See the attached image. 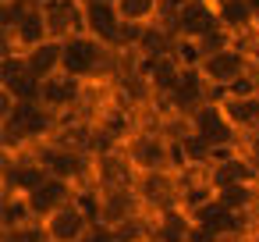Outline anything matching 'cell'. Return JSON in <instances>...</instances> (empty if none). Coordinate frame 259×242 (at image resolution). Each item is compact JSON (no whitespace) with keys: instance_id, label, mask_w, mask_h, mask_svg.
Masks as SVG:
<instances>
[{"instance_id":"obj_1","label":"cell","mask_w":259,"mask_h":242,"mask_svg":"<svg viewBox=\"0 0 259 242\" xmlns=\"http://www.w3.org/2000/svg\"><path fill=\"white\" fill-rule=\"evenodd\" d=\"M199 75L206 79L213 100H224V93H227L238 79L252 75V54H248L245 47H238V43H227V47H220V50L202 54Z\"/></svg>"},{"instance_id":"obj_2","label":"cell","mask_w":259,"mask_h":242,"mask_svg":"<svg viewBox=\"0 0 259 242\" xmlns=\"http://www.w3.org/2000/svg\"><path fill=\"white\" fill-rule=\"evenodd\" d=\"M121 153L132 164L135 178L139 175H156V171H178V146L163 132H135L121 146Z\"/></svg>"},{"instance_id":"obj_3","label":"cell","mask_w":259,"mask_h":242,"mask_svg":"<svg viewBox=\"0 0 259 242\" xmlns=\"http://www.w3.org/2000/svg\"><path fill=\"white\" fill-rule=\"evenodd\" d=\"M32 153L39 157V164L47 167V175L64 178V182H71V185H78V189L89 185V171L96 167L93 153H89L85 146H78V143H54V139H50V143L36 146Z\"/></svg>"},{"instance_id":"obj_4","label":"cell","mask_w":259,"mask_h":242,"mask_svg":"<svg viewBox=\"0 0 259 242\" xmlns=\"http://www.w3.org/2000/svg\"><path fill=\"white\" fill-rule=\"evenodd\" d=\"M117 50H110L107 43H100L89 32H78L71 40H64V75L78 79V82H93L110 68V57Z\"/></svg>"},{"instance_id":"obj_5","label":"cell","mask_w":259,"mask_h":242,"mask_svg":"<svg viewBox=\"0 0 259 242\" xmlns=\"http://www.w3.org/2000/svg\"><path fill=\"white\" fill-rule=\"evenodd\" d=\"M188 128H192L213 153H220V150H238V146H241V132H238V125L227 118V111H224L220 100H206L199 111H192V114H188Z\"/></svg>"},{"instance_id":"obj_6","label":"cell","mask_w":259,"mask_h":242,"mask_svg":"<svg viewBox=\"0 0 259 242\" xmlns=\"http://www.w3.org/2000/svg\"><path fill=\"white\" fill-rule=\"evenodd\" d=\"M135 75L146 79L153 100H163V103H167V100L174 96V89L181 86V79H185V64H181V57L170 50V54H160V57H139Z\"/></svg>"},{"instance_id":"obj_7","label":"cell","mask_w":259,"mask_h":242,"mask_svg":"<svg viewBox=\"0 0 259 242\" xmlns=\"http://www.w3.org/2000/svg\"><path fill=\"white\" fill-rule=\"evenodd\" d=\"M135 196L142 206H153L156 214L167 206H181V178L178 171H156L135 178Z\"/></svg>"},{"instance_id":"obj_8","label":"cell","mask_w":259,"mask_h":242,"mask_svg":"<svg viewBox=\"0 0 259 242\" xmlns=\"http://www.w3.org/2000/svg\"><path fill=\"white\" fill-rule=\"evenodd\" d=\"M39 228H43L47 242H82V238L93 231V217H89V214L82 210V203L75 199V203L61 206L57 214H50L47 221H39Z\"/></svg>"},{"instance_id":"obj_9","label":"cell","mask_w":259,"mask_h":242,"mask_svg":"<svg viewBox=\"0 0 259 242\" xmlns=\"http://www.w3.org/2000/svg\"><path fill=\"white\" fill-rule=\"evenodd\" d=\"M85 100V82H78V79H71V75H54V79H47L43 86H39V103L47 107V111H54L57 118H64V114H71L78 103Z\"/></svg>"},{"instance_id":"obj_10","label":"cell","mask_w":259,"mask_h":242,"mask_svg":"<svg viewBox=\"0 0 259 242\" xmlns=\"http://www.w3.org/2000/svg\"><path fill=\"white\" fill-rule=\"evenodd\" d=\"M75 196H78V185H71V182H64V178H47L39 189H32L25 199H29V210H32V217L36 221H47L50 214H57L61 206H68V203H75Z\"/></svg>"},{"instance_id":"obj_11","label":"cell","mask_w":259,"mask_h":242,"mask_svg":"<svg viewBox=\"0 0 259 242\" xmlns=\"http://www.w3.org/2000/svg\"><path fill=\"white\" fill-rule=\"evenodd\" d=\"M47 178H50V175H47V167L39 164L36 153H29V157H15V160L8 157V164H4V192L29 196V192L39 189Z\"/></svg>"},{"instance_id":"obj_12","label":"cell","mask_w":259,"mask_h":242,"mask_svg":"<svg viewBox=\"0 0 259 242\" xmlns=\"http://www.w3.org/2000/svg\"><path fill=\"white\" fill-rule=\"evenodd\" d=\"M50 40V29H47V15H43V8H36V4H29V11L22 15V22L15 25V32L11 36H4V50L11 54H25V50H32V47H39V43H47Z\"/></svg>"},{"instance_id":"obj_13","label":"cell","mask_w":259,"mask_h":242,"mask_svg":"<svg viewBox=\"0 0 259 242\" xmlns=\"http://www.w3.org/2000/svg\"><path fill=\"white\" fill-rule=\"evenodd\" d=\"M18 57H22L25 72H29L32 79L47 82V79H54V75L64 72V40H54V36H50L47 43L25 50V54H18Z\"/></svg>"},{"instance_id":"obj_14","label":"cell","mask_w":259,"mask_h":242,"mask_svg":"<svg viewBox=\"0 0 259 242\" xmlns=\"http://www.w3.org/2000/svg\"><path fill=\"white\" fill-rule=\"evenodd\" d=\"M47 15V29L54 40H71L78 32H85V15H82V0H54L43 8Z\"/></svg>"},{"instance_id":"obj_15","label":"cell","mask_w":259,"mask_h":242,"mask_svg":"<svg viewBox=\"0 0 259 242\" xmlns=\"http://www.w3.org/2000/svg\"><path fill=\"white\" fill-rule=\"evenodd\" d=\"M114 8L128 29H153L167 22V0H114Z\"/></svg>"},{"instance_id":"obj_16","label":"cell","mask_w":259,"mask_h":242,"mask_svg":"<svg viewBox=\"0 0 259 242\" xmlns=\"http://www.w3.org/2000/svg\"><path fill=\"white\" fill-rule=\"evenodd\" d=\"M195 217L185 206H167L153 217V242H192Z\"/></svg>"},{"instance_id":"obj_17","label":"cell","mask_w":259,"mask_h":242,"mask_svg":"<svg viewBox=\"0 0 259 242\" xmlns=\"http://www.w3.org/2000/svg\"><path fill=\"white\" fill-rule=\"evenodd\" d=\"M209 185H213V192L217 189H224V185H238V182H255L259 178V167L245 157V153H231V157H224V160H217L213 167H209Z\"/></svg>"},{"instance_id":"obj_18","label":"cell","mask_w":259,"mask_h":242,"mask_svg":"<svg viewBox=\"0 0 259 242\" xmlns=\"http://www.w3.org/2000/svg\"><path fill=\"white\" fill-rule=\"evenodd\" d=\"M217 18L231 36H241V32L259 25V15L245 4V0H217Z\"/></svg>"},{"instance_id":"obj_19","label":"cell","mask_w":259,"mask_h":242,"mask_svg":"<svg viewBox=\"0 0 259 242\" xmlns=\"http://www.w3.org/2000/svg\"><path fill=\"white\" fill-rule=\"evenodd\" d=\"M217 203H224L234 214H248L259 203V185L255 182H238V185H224L217 189Z\"/></svg>"},{"instance_id":"obj_20","label":"cell","mask_w":259,"mask_h":242,"mask_svg":"<svg viewBox=\"0 0 259 242\" xmlns=\"http://www.w3.org/2000/svg\"><path fill=\"white\" fill-rule=\"evenodd\" d=\"M227 118L238 125L241 135L248 132H259V96H241V100H220Z\"/></svg>"},{"instance_id":"obj_21","label":"cell","mask_w":259,"mask_h":242,"mask_svg":"<svg viewBox=\"0 0 259 242\" xmlns=\"http://www.w3.org/2000/svg\"><path fill=\"white\" fill-rule=\"evenodd\" d=\"M0 221H4V231H18L25 224H32V210H29V199L25 196H15V192H4V203H0Z\"/></svg>"},{"instance_id":"obj_22","label":"cell","mask_w":259,"mask_h":242,"mask_svg":"<svg viewBox=\"0 0 259 242\" xmlns=\"http://www.w3.org/2000/svg\"><path fill=\"white\" fill-rule=\"evenodd\" d=\"M241 139H245V143H241V146H245V157L259 167V132H248V135H241Z\"/></svg>"},{"instance_id":"obj_23","label":"cell","mask_w":259,"mask_h":242,"mask_svg":"<svg viewBox=\"0 0 259 242\" xmlns=\"http://www.w3.org/2000/svg\"><path fill=\"white\" fill-rule=\"evenodd\" d=\"M29 4H36V8H47V4H54V0H29Z\"/></svg>"},{"instance_id":"obj_24","label":"cell","mask_w":259,"mask_h":242,"mask_svg":"<svg viewBox=\"0 0 259 242\" xmlns=\"http://www.w3.org/2000/svg\"><path fill=\"white\" fill-rule=\"evenodd\" d=\"M255 185H259V178H255Z\"/></svg>"}]
</instances>
